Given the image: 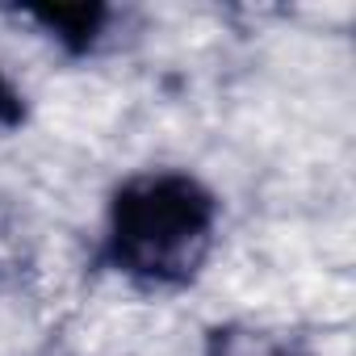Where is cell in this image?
I'll return each mask as SVG.
<instances>
[{
  "label": "cell",
  "instance_id": "1",
  "mask_svg": "<svg viewBox=\"0 0 356 356\" xmlns=\"http://www.w3.org/2000/svg\"><path fill=\"white\" fill-rule=\"evenodd\" d=\"M218 231L214 193L185 172H147L126 181L109 202V260L138 285H189Z\"/></svg>",
  "mask_w": 356,
  "mask_h": 356
},
{
  "label": "cell",
  "instance_id": "2",
  "mask_svg": "<svg viewBox=\"0 0 356 356\" xmlns=\"http://www.w3.org/2000/svg\"><path fill=\"white\" fill-rule=\"evenodd\" d=\"M34 26H42L67 55H88L109 22L105 5H47V9H26Z\"/></svg>",
  "mask_w": 356,
  "mask_h": 356
},
{
  "label": "cell",
  "instance_id": "3",
  "mask_svg": "<svg viewBox=\"0 0 356 356\" xmlns=\"http://www.w3.org/2000/svg\"><path fill=\"white\" fill-rule=\"evenodd\" d=\"M206 356H264V335L239 331V327H218V331H210Z\"/></svg>",
  "mask_w": 356,
  "mask_h": 356
},
{
  "label": "cell",
  "instance_id": "4",
  "mask_svg": "<svg viewBox=\"0 0 356 356\" xmlns=\"http://www.w3.org/2000/svg\"><path fill=\"white\" fill-rule=\"evenodd\" d=\"M26 122V97L13 88V80L0 72V126L5 130H17Z\"/></svg>",
  "mask_w": 356,
  "mask_h": 356
}]
</instances>
